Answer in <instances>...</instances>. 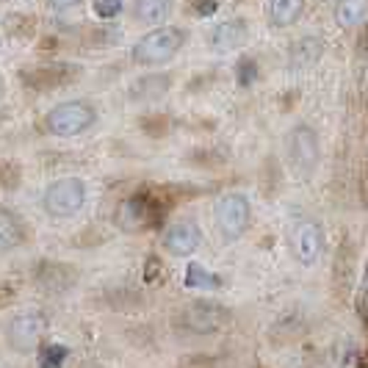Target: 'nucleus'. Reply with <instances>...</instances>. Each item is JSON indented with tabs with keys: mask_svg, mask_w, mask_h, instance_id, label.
<instances>
[{
	"mask_svg": "<svg viewBox=\"0 0 368 368\" xmlns=\"http://www.w3.org/2000/svg\"><path fill=\"white\" fill-rule=\"evenodd\" d=\"M47 319L42 313H20L17 319H11L8 329H6V338H8V346L14 352H34L45 335Z\"/></svg>",
	"mask_w": 368,
	"mask_h": 368,
	"instance_id": "7",
	"label": "nucleus"
},
{
	"mask_svg": "<svg viewBox=\"0 0 368 368\" xmlns=\"http://www.w3.org/2000/svg\"><path fill=\"white\" fill-rule=\"evenodd\" d=\"M255 75H258V72L252 70V64H249V58H244V61H241V84H244V86H249Z\"/></svg>",
	"mask_w": 368,
	"mask_h": 368,
	"instance_id": "19",
	"label": "nucleus"
},
{
	"mask_svg": "<svg viewBox=\"0 0 368 368\" xmlns=\"http://www.w3.org/2000/svg\"><path fill=\"white\" fill-rule=\"evenodd\" d=\"M199 244H202V230H199L197 222H185L183 219V222L169 225L166 232H164V249L169 255H175V258L194 255L199 249Z\"/></svg>",
	"mask_w": 368,
	"mask_h": 368,
	"instance_id": "9",
	"label": "nucleus"
},
{
	"mask_svg": "<svg viewBox=\"0 0 368 368\" xmlns=\"http://www.w3.org/2000/svg\"><path fill=\"white\" fill-rule=\"evenodd\" d=\"M305 11V0H269L266 3V14H269V22L277 28H288L294 25Z\"/></svg>",
	"mask_w": 368,
	"mask_h": 368,
	"instance_id": "13",
	"label": "nucleus"
},
{
	"mask_svg": "<svg viewBox=\"0 0 368 368\" xmlns=\"http://www.w3.org/2000/svg\"><path fill=\"white\" fill-rule=\"evenodd\" d=\"M288 249L302 266H316L324 252V228L316 219H294L288 225Z\"/></svg>",
	"mask_w": 368,
	"mask_h": 368,
	"instance_id": "5",
	"label": "nucleus"
},
{
	"mask_svg": "<svg viewBox=\"0 0 368 368\" xmlns=\"http://www.w3.org/2000/svg\"><path fill=\"white\" fill-rule=\"evenodd\" d=\"M175 0H136L133 3V17L141 25H164L172 14Z\"/></svg>",
	"mask_w": 368,
	"mask_h": 368,
	"instance_id": "12",
	"label": "nucleus"
},
{
	"mask_svg": "<svg viewBox=\"0 0 368 368\" xmlns=\"http://www.w3.org/2000/svg\"><path fill=\"white\" fill-rule=\"evenodd\" d=\"M0 94H3V78H0Z\"/></svg>",
	"mask_w": 368,
	"mask_h": 368,
	"instance_id": "23",
	"label": "nucleus"
},
{
	"mask_svg": "<svg viewBox=\"0 0 368 368\" xmlns=\"http://www.w3.org/2000/svg\"><path fill=\"white\" fill-rule=\"evenodd\" d=\"M67 355H70L67 346H47L45 355H42V363H45V366H58V363L67 360Z\"/></svg>",
	"mask_w": 368,
	"mask_h": 368,
	"instance_id": "18",
	"label": "nucleus"
},
{
	"mask_svg": "<svg viewBox=\"0 0 368 368\" xmlns=\"http://www.w3.org/2000/svg\"><path fill=\"white\" fill-rule=\"evenodd\" d=\"M178 322L191 332H216V329L228 327L230 313H228V308H222L216 302H191Z\"/></svg>",
	"mask_w": 368,
	"mask_h": 368,
	"instance_id": "8",
	"label": "nucleus"
},
{
	"mask_svg": "<svg viewBox=\"0 0 368 368\" xmlns=\"http://www.w3.org/2000/svg\"><path fill=\"white\" fill-rule=\"evenodd\" d=\"M81 0H47V6L50 8H55V11H64V8H72V6H78Z\"/></svg>",
	"mask_w": 368,
	"mask_h": 368,
	"instance_id": "21",
	"label": "nucleus"
},
{
	"mask_svg": "<svg viewBox=\"0 0 368 368\" xmlns=\"http://www.w3.org/2000/svg\"><path fill=\"white\" fill-rule=\"evenodd\" d=\"M360 305L368 313V269H366V280H363V291H360Z\"/></svg>",
	"mask_w": 368,
	"mask_h": 368,
	"instance_id": "22",
	"label": "nucleus"
},
{
	"mask_svg": "<svg viewBox=\"0 0 368 368\" xmlns=\"http://www.w3.org/2000/svg\"><path fill=\"white\" fill-rule=\"evenodd\" d=\"M97 122V111H94L92 103L86 100H67V103H58L55 108H50L45 117V128L47 133L58 138H72L86 133Z\"/></svg>",
	"mask_w": 368,
	"mask_h": 368,
	"instance_id": "2",
	"label": "nucleus"
},
{
	"mask_svg": "<svg viewBox=\"0 0 368 368\" xmlns=\"http://www.w3.org/2000/svg\"><path fill=\"white\" fill-rule=\"evenodd\" d=\"M285 150H288V161L294 166V172L299 178H310L319 166V136L308 128V125H296L288 136H285Z\"/></svg>",
	"mask_w": 368,
	"mask_h": 368,
	"instance_id": "6",
	"label": "nucleus"
},
{
	"mask_svg": "<svg viewBox=\"0 0 368 368\" xmlns=\"http://www.w3.org/2000/svg\"><path fill=\"white\" fill-rule=\"evenodd\" d=\"M368 0H338L335 3V22L341 28H355L366 20Z\"/></svg>",
	"mask_w": 368,
	"mask_h": 368,
	"instance_id": "14",
	"label": "nucleus"
},
{
	"mask_svg": "<svg viewBox=\"0 0 368 368\" xmlns=\"http://www.w3.org/2000/svg\"><path fill=\"white\" fill-rule=\"evenodd\" d=\"M25 225L22 219L11 211V208H3L0 205V252H8V249H17L22 241H25Z\"/></svg>",
	"mask_w": 368,
	"mask_h": 368,
	"instance_id": "11",
	"label": "nucleus"
},
{
	"mask_svg": "<svg viewBox=\"0 0 368 368\" xmlns=\"http://www.w3.org/2000/svg\"><path fill=\"white\" fill-rule=\"evenodd\" d=\"M216 8H219V0H199V6H197L199 17H211Z\"/></svg>",
	"mask_w": 368,
	"mask_h": 368,
	"instance_id": "20",
	"label": "nucleus"
},
{
	"mask_svg": "<svg viewBox=\"0 0 368 368\" xmlns=\"http://www.w3.org/2000/svg\"><path fill=\"white\" fill-rule=\"evenodd\" d=\"M0 3H3V0H0Z\"/></svg>",
	"mask_w": 368,
	"mask_h": 368,
	"instance_id": "24",
	"label": "nucleus"
},
{
	"mask_svg": "<svg viewBox=\"0 0 368 368\" xmlns=\"http://www.w3.org/2000/svg\"><path fill=\"white\" fill-rule=\"evenodd\" d=\"M183 42L185 34L178 25H155L133 45L131 58L138 67H158V64H166L169 58H175V53L183 47Z\"/></svg>",
	"mask_w": 368,
	"mask_h": 368,
	"instance_id": "1",
	"label": "nucleus"
},
{
	"mask_svg": "<svg viewBox=\"0 0 368 368\" xmlns=\"http://www.w3.org/2000/svg\"><path fill=\"white\" fill-rule=\"evenodd\" d=\"M185 285L188 288H219L222 285V277L219 275H211L208 269H202L199 263H191L188 269H185Z\"/></svg>",
	"mask_w": 368,
	"mask_h": 368,
	"instance_id": "15",
	"label": "nucleus"
},
{
	"mask_svg": "<svg viewBox=\"0 0 368 368\" xmlns=\"http://www.w3.org/2000/svg\"><path fill=\"white\" fill-rule=\"evenodd\" d=\"M61 70H64V67H53V70H39V72H25L22 78L28 81V86H64Z\"/></svg>",
	"mask_w": 368,
	"mask_h": 368,
	"instance_id": "16",
	"label": "nucleus"
},
{
	"mask_svg": "<svg viewBox=\"0 0 368 368\" xmlns=\"http://www.w3.org/2000/svg\"><path fill=\"white\" fill-rule=\"evenodd\" d=\"M42 205L53 219H70L86 205V183L81 178H58L45 188Z\"/></svg>",
	"mask_w": 368,
	"mask_h": 368,
	"instance_id": "4",
	"label": "nucleus"
},
{
	"mask_svg": "<svg viewBox=\"0 0 368 368\" xmlns=\"http://www.w3.org/2000/svg\"><path fill=\"white\" fill-rule=\"evenodd\" d=\"M94 11L103 20H114L122 11V0H94Z\"/></svg>",
	"mask_w": 368,
	"mask_h": 368,
	"instance_id": "17",
	"label": "nucleus"
},
{
	"mask_svg": "<svg viewBox=\"0 0 368 368\" xmlns=\"http://www.w3.org/2000/svg\"><path fill=\"white\" fill-rule=\"evenodd\" d=\"M249 219H252V208H249V199L244 194H222L216 202H213V222H216V230L222 235V241H238L247 228H249Z\"/></svg>",
	"mask_w": 368,
	"mask_h": 368,
	"instance_id": "3",
	"label": "nucleus"
},
{
	"mask_svg": "<svg viewBox=\"0 0 368 368\" xmlns=\"http://www.w3.org/2000/svg\"><path fill=\"white\" fill-rule=\"evenodd\" d=\"M249 39V28L244 20H228V22H219L211 37H208V47L216 50V53H230L235 47H241Z\"/></svg>",
	"mask_w": 368,
	"mask_h": 368,
	"instance_id": "10",
	"label": "nucleus"
}]
</instances>
